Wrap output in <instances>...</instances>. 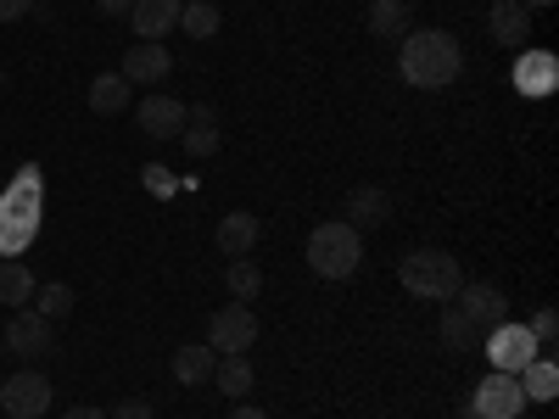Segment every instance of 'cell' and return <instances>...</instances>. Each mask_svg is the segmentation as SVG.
Masks as SVG:
<instances>
[{"mask_svg":"<svg viewBox=\"0 0 559 419\" xmlns=\"http://www.w3.org/2000/svg\"><path fill=\"white\" fill-rule=\"evenodd\" d=\"M464 68V51L448 28H408L397 39V73L414 89H448Z\"/></svg>","mask_w":559,"mask_h":419,"instance_id":"1","label":"cell"},{"mask_svg":"<svg viewBox=\"0 0 559 419\" xmlns=\"http://www.w3.org/2000/svg\"><path fill=\"white\" fill-rule=\"evenodd\" d=\"M397 286L408 291V297H419V302H453L459 297V286H464V268H459V258L453 252H442V247H419V252H408L403 263H397Z\"/></svg>","mask_w":559,"mask_h":419,"instance_id":"2","label":"cell"},{"mask_svg":"<svg viewBox=\"0 0 559 419\" xmlns=\"http://www.w3.org/2000/svg\"><path fill=\"white\" fill-rule=\"evenodd\" d=\"M358 263H364V236L347 218H331V224H319L308 236V268L319 279H353Z\"/></svg>","mask_w":559,"mask_h":419,"instance_id":"3","label":"cell"},{"mask_svg":"<svg viewBox=\"0 0 559 419\" xmlns=\"http://www.w3.org/2000/svg\"><path fill=\"white\" fill-rule=\"evenodd\" d=\"M207 347H213L218 358L258 347V313H252V302H224V308L207 319Z\"/></svg>","mask_w":559,"mask_h":419,"instance_id":"4","label":"cell"},{"mask_svg":"<svg viewBox=\"0 0 559 419\" xmlns=\"http://www.w3.org/2000/svg\"><path fill=\"white\" fill-rule=\"evenodd\" d=\"M481 342H487V358H492L498 375H521V369L543 352V347H537V336L526 331V324H515V319H503L498 331H487Z\"/></svg>","mask_w":559,"mask_h":419,"instance_id":"5","label":"cell"},{"mask_svg":"<svg viewBox=\"0 0 559 419\" xmlns=\"http://www.w3.org/2000/svg\"><path fill=\"white\" fill-rule=\"evenodd\" d=\"M471 419H521L526 414V392H521V381L515 375H492L476 386V397H471V408H464Z\"/></svg>","mask_w":559,"mask_h":419,"instance_id":"6","label":"cell"},{"mask_svg":"<svg viewBox=\"0 0 559 419\" xmlns=\"http://www.w3.org/2000/svg\"><path fill=\"white\" fill-rule=\"evenodd\" d=\"M0 342H7V352H17V358H45V352H57V324L45 319V313H28V308H17L12 313V324L0 331Z\"/></svg>","mask_w":559,"mask_h":419,"instance_id":"7","label":"cell"},{"mask_svg":"<svg viewBox=\"0 0 559 419\" xmlns=\"http://www.w3.org/2000/svg\"><path fill=\"white\" fill-rule=\"evenodd\" d=\"M51 381L39 375V369H23V375H12L7 386H0V408H7L12 419H39L45 408H51Z\"/></svg>","mask_w":559,"mask_h":419,"instance_id":"8","label":"cell"},{"mask_svg":"<svg viewBox=\"0 0 559 419\" xmlns=\"http://www.w3.org/2000/svg\"><path fill=\"white\" fill-rule=\"evenodd\" d=\"M453 308H459L464 319H471L481 336H487V331H498V324L509 319V297H503L498 286H481V279H476V286L464 279V286H459V297H453Z\"/></svg>","mask_w":559,"mask_h":419,"instance_id":"9","label":"cell"},{"mask_svg":"<svg viewBox=\"0 0 559 419\" xmlns=\"http://www.w3.org/2000/svg\"><path fill=\"white\" fill-rule=\"evenodd\" d=\"M185 118H191V107H185V101H174V96H163V89L134 107V123H140V134H152V140H179Z\"/></svg>","mask_w":559,"mask_h":419,"instance_id":"10","label":"cell"},{"mask_svg":"<svg viewBox=\"0 0 559 419\" xmlns=\"http://www.w3.org/2000/svg\"><path fill=\"white\" fill-rule=\"evenodd\" d=\"M129 84H157L174 73V57H168V45L163 39H134L129 51H123V68H118Z\"/></svg>","mask_w":559,"mask_h":419,"instance_id":"11","label":"cell"},{"mask_svg":"<svg viewBox=\"0 0 559 419\" xmlns=\"http://www.w3.org/2000/svg\"><path fill=\"white\" fill-rule=\"evenodd\" d=\"M487 34H492L498 45H509V51H526V45H532V12L521 7V0H492Z\"/></svg>","mask_w":559,"mask_h":419,"instance_id":"12","label":"cell"},{"mask_svg":"<svg viewBox=\"0 0 559 419\" xmlns=\"http://www.w3.org/2000/svg\"><path fill=\"white\" fill-rule=\"evenodd\" d=\"M258 236H263L258 213H224L218 229H213V247H218L224 258H252V252H258Z\"/></svg>","mask_w":559,"mask_h":419,"instance_id":"13","label":"cell"},{"mask_svg":"<svg viewBox=\"0 0 559 419\" xmlns=\"http://www.w3.org/2000/svg\"><path fill=\"white\" fill-rule=\"evenodd\" d=\"M179 12H185V0H134L129 7V28L140 39H163L179 28Z\"/></svg>","mask_w":559,"mask_h":419,"instance_id":"14","label":"cell"},{"mask_svg":"<svg viewBox=\"0 0 559 419\" xmlns=\"http://www.w3.org/2000/svg\"><path fill=\"white\" fill-rule=\"evenodd\" d=\"M342 213H347V224L364 236V229H376V224H386V218H392V196L381 191V184H353Z\"/></svg>","mask_w":559,"mask_h":419,"instance_id":"15","label":"cell"},{"mask_svg":"<svg viewBox=\"0 0 559 419\" xmlns=\"http://www.w3.org/2000/svg\"><path fill=\"white\" fill-rule=\"evenodd\" d=\"M179 140H185V152H191L197 163H202V157H213V152L224 146V129H218V112H213V107H191V118H185Z\"/></svg>","mask_w":559,"mask_h":419,"instance_id":"16","label":"cell"},{"mask_svg":"<svg viewBox=\"0 0 559 419\" xmlns=\"http://www.w3.org/2000/svg\"><path fill=\"white\" fill-rule=\"evenodd\" d=\"M213 363H218V352L207 342H185V347H174V381L179 386H213Z\"/></svg>","mask_w":559,"mask_h":419,"instance_id":"17","label":"cell"},{"mask_svg":"<svg viewBox=\"0 0 559 419\" xmlns=\"http://www.w3.org/2000/svg\"><path fill=\"white\" fill-rule=\"evenodd\" d=\"M554 79H559V62L548 51H532V45H526V57L515 62V89H521V96H548Z\"/></svg>","mask_w":559,"mask_h":419,"instance_id":"18","label":"cell"},{"mask_svg":"<svg viewBox=\"0 0 559 419\" xmlns=\"http://www.w3.org/2000/svg\"><path fill=\"white\" fill-rule=\"evenodd\" d=\"M129 96H134V84H129L118 68L90 79V112H102V118H118V112L129 107Z\"/></svg>","mask_w":559,"mask_h":419,"instance_id":"19","label":"cell"},{"mask_svg":"<svg viewBox=\"0 0 559 419\" xmlns=\"http://www.w3.org/2000/svg\"><path fill=\"white\" fill-rule=\"evenodd\" d=\"M515 381H521V392H526V403H554V397H559V363L537 352V358H532V363L521 369V375H515Z\"/></svg>","mask_w":559,"mask_h":419,"instance_id":"20","label":"cell"},{"mask_svg":"<svg viewBox=\"0 0 559 419\" xmlns=\"http://www.w3.org/2000/svg\"><path fill=\"white\" fill-rule=\"evenodd\" d=\"M252 381H258V375H252V358H247V352H224V358L213 363V386H218L224 397H247Z\"/></svg>","mask_w":559,"mask_h":419,"instance_id":"21","label":"cell"},{"mask_svg":"<svg viewBox=\"0 0 559 419\" xmlns=\"http://www.w3.org/2000/svg\"><path fill=\"white\" fill-rule=\"evenodd\" d=\"M408 28H414L408 0H376V7H369V34L376 39H403Z\"/></svg>","mask_w":559,"mask_h":419,"instance_id":"22","label":"cell"},{"mask_svg":"<svg viewBox=\"0 0 559 419\" xmlns=\"http://www.w3.org/2000/svg\"><path fill=\"white\" fill-rule=\"evenodd\" d=\"M437 324H442V347H448V352H471V347H481V331H476V324L464 319L453 302L437 308Z\"/></svg>","mask_w":559,"mask_h":419,"instance_id":"23","label":"cell"},{"mask_svg":"<svg viewBox=\"0 0 559 419\" xmlns=\"http://www.w3.org/2000/svg\"><path fill=\"white\" fill-rule=\"evenodd\" d=\"M224 286H229V297H236V302H258V291H263V268H258L252 258H229Z\"/></svg>","mask_w":559,"mask_h":419,"instance_id":"24","label":"cell"},{"mask_svg":"<svg viewBox=\"0 0 559 419\" xmlns=\"http://www.w3.org/2000/svg\"><path fill=\"white\" fill-rule=\"evenodd\" d=\"M0 302H12V308L34 302V274L23 268V258H0Z\"/></svg>","mask_w":559,"mask_h":419,"instance_id":"25","label":"cell"},{"mask_svg":"<svg viewBox=\"0 0 559 419\" xmlns=\"http://www.w3.org/2000/svg\"><path fill=\"white\" fill-rule=\"evenodd\" d=\"M218 7H213V0H185V12H179V28L185 34H191V39H213L218 34Z\"/></svg>","mask_w":559,"mask_h":419,"instance_id":"26","label":"cell"},{"mask_svg":"<svg viewBox=\"0 0 559 419\" xmlns=\"http://www.w3.org/2000/svg\"><path fill=\"white\" fill-rule=\"evenodd\" d=\"M73 302H79V297H73V286H62V279H51V286H34V313H45L51 324L68 319Z\"/></svg>","mask_w":559,"mask_h":419,"instance_id":"27","label":"cell"},{"mask_svg":"<svg viewBox=\"0 0 559 419\" xmlns=\"http://www.w3.org/2000/svg\"><path fill=\"white\" fill-rule=\"evenodd\" d=\"M526 331L537 336V347H554V342H559V313H554V308H543V313L526 324Z\"/></svg>","mask_w":559,"mask_h":419,"instance_id":"28","label":"cell"},{"mask_svg":"<svg viewBox=\"0 0 559 419\" xmlns=\"http://www.w3.org/2000/svg\"><path fill=\"white\" fill-rule=\"evenodd\" d=\"M107 419H152V403H146V397H123Z\"/></svg>","mask_w":559,"mask_h":419,"instance_id":"29","label":"cell"},{"mask_svg":"<svg viewBox=\"0 0 559 419\" xmlns=\"http://www.w3.org/2000/svg\"><path fill=\"white\" fill-rule=\"evenodd\" d=\"M146 191H152V196H174V179H168L163 168H146Z\"/></svg>","mask_w":559,"mask_h":419,"instance_id":"30","label":"cell"},{"mask_svg":"<svg viewBox=\"0 0 559 419\" xmlns=\"http://www.w3.org/2000/svg\"><path fill=\"white\" fill-rule=\"evenodd\" d=\"M28 7H34V0H0V23H17Z\"/></svg>","mask_w":559,"mask_h":419,"instance_id":"31","label":"cell"},{"mask_svg":"<svg viewBox=\"0 0 559 419\" xmlns=\"http://www.w3.org/2000/svg\"><path fill=\"white\" fill-rule=\"evenodd\" d=\"M96 7H102L107 17H129V7H134V0H96Z\"/></svg>","mask_w":559,"mask_h":419,"instance_id":"32","label":"cell"},{"mask_svg":"<svg viewBox=\"0 0 559 419\" xmlns=\"http://www.w3.org/2000/svg\"><path fill=\"white\" fill-rule=\"evenodd\" d=\"M229 419H274V414H263V408H252V403H241L236 414H229Z\"/></svg>","mask_w":559,"mask_h":419,"instance_id":"33","label":"cell"},{"mask_svg":"<svg viewBox=\"0 0 559 419\" xmlns=\"http://www.w3.org/2000/svg\"><path fill=\"white\" fill-rule=\"evenodd\" d=\"M68 419H107V414H102V408H73Z\"/></svg>","mask_w":559,"mask_h":419,"instance_id":"34","label":"cell"},{"mask_svg":"<svg viewBox=\"0 0 559 419\" xmlns=\"http://www.w3.org/2000/svg\"><path fill=\"white\" fill-rule=\"evenodd\" d=\"M521 7H526V12H543V7H554V0H521Z\"/></svg>","mask_w":559,"mask_h":419,"instance_id":"35","label":"cell"},{"mask_svg":"<svg viewBox=\"0 0 559 419\" xmlns=\"http://www.w3.org/2000/svg\"><path fill=\"white\" fill-rule=\"evenodd\" d=\"M0 84H7V73H0Z\"/></svg>","mask_w":559,"mask_h":419,"instance_id":"36","label":"cell"},{"mask_svg":"<svg viewBox=\"0 0 559 419\" xmlns=\"http://www.w3.org/2000/svg\"><path fill=\"white\" fill-rule=\"evenodd\" d=\"M0 352H7V342H0Z\"/></svg>","mask_w":559,"mask_h":419,"instance_id":"37","label":"cell"}]
</instances>
